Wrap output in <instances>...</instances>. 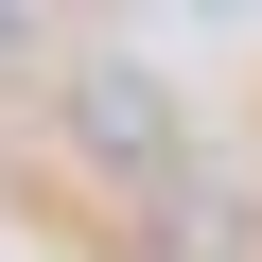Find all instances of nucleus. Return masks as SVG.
<instances>
[{"mask_svg":"<svg viewBox=\"0 0 262 262\" xmlns=\"http://www.w3.org/2000/svg\"><path fill=\"white\" fill-rule=\"evenodd\" d=\"M70 140H88L105 175H140V192L192 175V158H175V88H158L140 53H88V70H70Z\"/></svg>","mask_w":262,"mask_h":262,"instance_id":"f257e3e1","label":"nucleus"},{"mask_svg":"<svg viewBox=\"0 0 262 262\" xmlns=\"http://www.w3.org/2000/svg\"><path fill=\"white\" fill-rule=\"evenodd\" d=\"M140 245H158V262H245V192H227V175H158V192H140Z\"/></svg>","mask_w":262,"mask_h":262,"instance_id":"f03ea898","label":"nucleus"}]
</instances>
